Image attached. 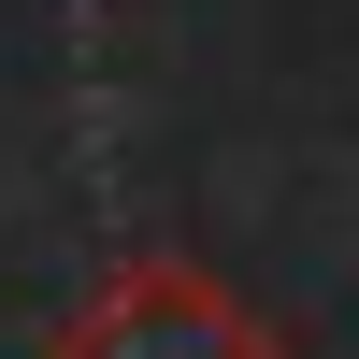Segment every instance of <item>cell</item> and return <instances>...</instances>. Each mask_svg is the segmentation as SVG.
I'll return each mask as SVG.
<instances>
[{
    "mask_svg": "<svg viewBox=\"0 0 359 359\" xmlns=\"http://www.w3.org/2000/svg\"><path fill=\"white\" fill-rule=\"evenodd\" d=\"M57 359H302V345H287L245 287H216L201 259H158V245H144V259H115V273L72 302Z\"/></svg>",
    "mask_w": 359,
    "mask_h": 359,
    "instance_id": "obj_1",
    "label": "cell"
}]
</instances>
